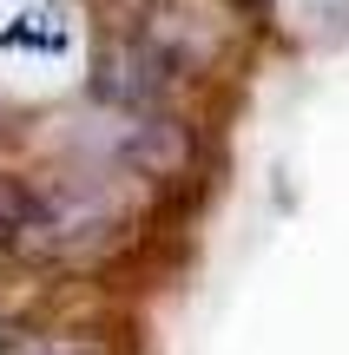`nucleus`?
I'll return each instance as SVG.
<instances>
[{"instance_id": "f257e3e1", "label": "nucleus", "mask_w": 349, "mask_h": 355, "mask_svg": "<svg viewBox=\"0 0 349 355\" xmlns=\"http://www.w3.org/2000/svg\"><path fill=\"white\" fill-rule=\"evenodd\" d=\"M0 355H99L79 336H20V343H0Z\"/></svg>"}]
</instances>
